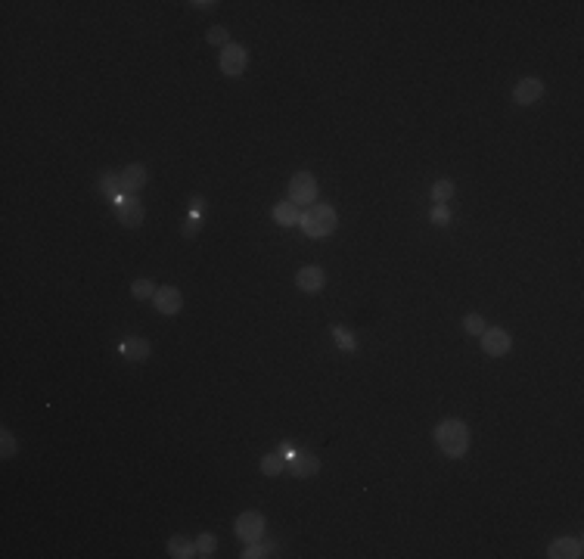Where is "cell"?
Segmentation results:
<instances>
[{"label": "cell", "instance_id": "cell-24", "mask_svg": "<svg viewBox=\"0 0 584 559\" xmlns=\"http://www.w3.org/2000/svg\"><path fill=\"white\" fill-rule=\"evenodd\" d=\"M270 553H274V544H262V541H252V544L246 547V550H242V559H258V556H270Z\"/></svg>", "mask_w": 584, "mask_h": 559}, {"label": "cell", "instance_id": "cell-3", "mask_svg": "<svg viewBox=\"0 0 584 559\" xmlns=\"http://www.w3.org/2000/svg\"><path fill=\"white\" fill-rule=\"evenodd\" d=\"M289 203L292 205H314L317 203V177L311 171H299L289 181Z\"/></svg>", "mask_w": 584, "mask_h": 559}, {"label": "cell", "instance_id": "cell-17", "mask_svg": "<svg viewBox=\"0 0 584 559\" xmlns=\"http://www.w3.org/2000/svg\"><path fill=\"white\" fill-rule=\"evenodd\" d=\"M333 342H336L342 351H355V348H357V339H355V333H351L348 326H342V324H336V326H333Z\"/></svg>", "mask_w": 584, "mask_h": 559}, {"label": "cell", "instance_id": "cell-16", "mask_svg": "<svg viewBox=\"0 0 584 559\" xmlns=\"http://www.w3.org/2000/svg\"><path fill=\"white\" fill-rule=\"evenodd\" d=\"M168 553L175 559H190L196 556V541L187 538V534H175V538H168Z\"/></svg>", "mask_w": 584, "mask_h": 559}, {"label": "cell", "instance_id": "cell-6", "mask_svg": "<svg viewBox=\"0 0 584 559\" xmlns=\"http://www.w3.org/2000/svg\"><path fill=\"white\" fill-rule=\"evenodd\" d=\"M218 66H221L224 75L236 78V75H242L249 66V50L242 47V44H227V47L221 50V56H218Z\"/></svg>", "mask_w": 584, "mask_h": 559}, {"label": "cell", "instance_id": "cell-4", "mask_svg": "<svg viewBox=\"0 0 584 559\" xmlns=\"http://www.w3.org/2000/svg\"><path fill=\"white\" fill-rule=\"evenodd\" d=\"M264 528H268V522H264V516L258 510H246L242 516H236V522H233V532H236V538H240L242 544L262 541Z\"/></svg>", "mask_w": 584, "mask_h": 559}, {"label": "cell", "instance_id": "cell-9", "mask_svg": "<svg viewBox=\"0 0 584 559\" xmlns=\"http://www.w3.org/2000/svg\"><path fill=\"white\" fill-rule=\"evenodd\" d=\"M118 177H121V196H134V193H140V190L147 187L149 171H147V165L134 162V165H128V168L121 171Z\"/></svg>", "mask_w": 584, "mask_h": 559}, {"label": "cell", "instance_id": "cell-21", "mask_svg": "<svg viewBox=\"0 0 584 559\" xmlns=\"http://www.w3.org/2000/svg\"><path fill=\"white\" fill-rule=\"evenodd\" d=\"M131 296H134L137 302H143V298H153L155 296V283H153V280H147V276H140V280H134V283H131Z\"/></svg>", "mask_w": 584, "mask_h": 559}, {"label": "cell", "instance_id": "cell-13", "mask_svg": "<svg viewBox=\"0 0 584 559\" xmlns=\"http://www.w3.org/2000/svg\"><path fill=\"white\" fill-rule=\"evenodd\" d=\"M289 469H292V476L296 478H311V476L320 472V460H317L314 454H308V451H296V457H292Z\"/></svg>", "mask_w": 584, "mask_h": 559}, {"label": "cell", "instance_id": "cell-11", "mask_svg": "<svg viewBox=\"0 0 584 559\" xmlns=\"http://www.w3.org/2000/svg\"><path fill=\"white\" fill-rule=\"evenodd\" d=\"M323 283H327V274H323V268H317V264H308V268H302L296 274V286L302 292H320Z\"/></svg>", "mask_w": 584, "mask_h": 559}, {"label": "cell", "instance_id": "cell-7", "mask_svg": "<svg viewBox=\"0 0 584 559\" xmlns=\"http://www.w3.org/2000/svg\"><path fill=\"white\" fill-rule=\"evenodd\" d=\"M513 348V339L507 330H500V326H488V330L482 333V351L491 357H504L507 351Z\"/></svg>", "mask_w": 584, "mask_h": 559}, {"label": "cell", "instance_id": "cell-30", "mask_svg": "<svg viewBox=\"0 0 584 559\" xmlns=\"http://www.w3.org/2000/svg\"><path fill=\"white\" fill-rule=\"evenodd\" d=\"M280 454H283L286 460H292V457H296V447H292V445H283V447H280Z\"/></svg>", "mask_w": 584, "mask_h": 559}, {"label": "cell", "instance_id": "cell-22", "mask_svg": "<svg viewBox=\"0 0 584 559\" xmlns=\"http://www.w3.org/2000/svg\"><path fill=\"white\" fill-rule=\"evenodd\" d=\"M464 330H466V336H482V333L488 330V324H485L482 314H466L464 317Z\"/></svg>", "mask_w": 584, "mask_h": 559}, {"label": "cell", "instance_id": "cell-20", "mask_svg": "<svg viewBox=\"0 0 584 559\" xmlns=\"http://www.w3.org/2000/svg\"><path fill=\"white\" fill-rule=\"evenodd\" d=\"M100 190L109 196V199H118V196H121V177L115 174V171H106V174H103V181H100Z\"/></svg>", "mask_w": 584, "mask_h": 559}, {"label": "cell", "instance_id": "cell-15", "mask_svg": "<svg viewBox=\"0 0 584 559\" xmlns=\"http://www.w3.org/2000/svg\"><path fill=\"white\" fill-rule=\"evenodd\" d=\"M274 221L280 224V227H296V224H302V211H299V205H292V203H277L274 205Z\"/></svg>", "mask_w": 584, "mask_h": 559}, {"label": "cell", "instance_id": "cell-14", "mask_svg": "<svg viewBox=\"0 0 584 559\" xmlns=\"http://www.w3.org/2000/svg\"><path fill=\"white\" fill-rule=\"evenodd\" d=\"M118 354H125L128 361L140 364V361H147V357H149V342L143 336H128V339H121Z\"/></svg>", "mask_w": 584, "mask_h": 559}, {"label": "cell", "instance_id": "cell-28", "mask_svg": "<svg viewBox=\"0 0 584 559\" xmlns=\"http://www.w3.org/2000/svg\"><path fill=\"white\" fill-rule=\"evenodd\" d=\"M199 233V218H190V221H183V236H187V239H193V236Z\"/></svg>", "mask_w": 584, "mask_h": 559}, {"label": "cell", "instance_id": "cell-10", "mask_svg": "<svg viewBox=\"0 0 584 559\" xmlns=\"http://www.w3.org/2000/svg\"><path fill=\"white\" fill-rule=\"evenodd\" d=\"M544 96V81L541 78H522V81L516 84V90H513V103L516 106H531V103H537Z\"/></svg>", "mask_w": 584, "mask_h": 559}, {"label": "cell", "instance_id": "cell-27", "mask_svg": "<svg viewBox=\"0 0 584 559\" xmlns=\"http://www.w3.org/2000/svg\"><path fill=\"white\" fill-rule=\"evenodd\" d=\"M16 454V438L10 429H3V457H13Z\"/></svg>", "mask_w": 584, "mask_h": 559}, {"label": "cell", "instance_id": "cell-31", "mask_svg": "<svg viewBox=\"0 0 584 559\" xmlns=\"http://www.w3.org/2000/svg\"><path fill=\"white\" fill-rule=\"evenodd\" d=\"M190 7H199V10H208V7H218V3H212V0H196V3H190Z\"/></svg>", "mask_w": 584, "mask_h": 559}, {"label": "cell", "instance_id": "cell-12", "mask_svg": "<svg viewBox=\"0 0 584 559\" xmlns=\"http://www.w3.org/2000/svg\"><path fill=\"white\" fill-rule=\"evenodd\" d=\"M547 556L550 559H578V556H584V547L578 538H559L547 547Z\"/></svg>", "mask_w": 584, "mask_h": 559}, {"label": "cell", "instance_id": "cell-23", "mask_svg": "<svg viewBox=\"0 0 584 559\" xmlns=\"http://www.w3.org/2000/svg\"><path fill=\"white\" fill-rule=\"evenodd\" d=\"M218 550V538L215 534H199V538H196V556H212V553Z\"/></svg>", "mask_w": 584, "mask_h": 559}, {"label": "cell", "instance_id": "cell-25", "mask_svg": "<svg viewBox=\"0 0 584 559\" xmlns=\"http://www.w3.org/2000/svg\"><path fill=\"white\" fill-rule=\"evenodd\" d=\"M205 41L208 44H215V47H227L230 44V34H227V28H221V25H215V28H208L205 31Z\"/></svg>", "mask_w": 584, "mask_h": 559}, {"label": "cell", "instance_id": "cell-1", "mask_svg": "<svg viewBox=\"0 0 584 559\" xmlns=\"http://www.w3.org/2000/svg\"><path fill=\"white\" fill-rule=\"evenodd\" d=\"M435 445L442 447V454L448 457H464L470 451V426L464 419H442L435 426Z\"/></svg>", "mask_w": 584, "mask_h": 559}, {"label": "cell", "instance_id": "cell-19", "mask_svg": "<svg viewBox=\"0 0 584 559\" xmlns=\"http://www.w3.org/2000/svg\"><path fill=\"white\" fill-rule=\"evenodd\" d=\"M454 196V181H448V177H442V181L432 183V199H435V205H444Z\"/></svg>", "mask_w": 584, "mask_h": 559}, {"label": "cell", "instance_id": "cell-2", "mask_svg": "<svg viewBox=\"0 0 584 559\" xmlns=\"http://www.w3.org/2000/svg\"><path fill=\"white\" fill-rule=\"evenodd\" d=\"M336 224H339V215L329 203H314L302 211V230L311 239H327L336 230Z\"/></svg>", "mask_w": 584, "mask_h": 559}, {"label": "cell", "instance_id": "cell-8", "mask_svg": "<svg viewBox=\"0 0 584 559\" xmlns=\"http://www.w3.org/2000/svg\"><path fill=\"white\" fill-rule=\"evenodd\" d=\"M153 302H155V311L165 314V317H175L177 311L183 308V296H181L177 286H159L155 296H153Z\"/></svg>", "mask_w": 584, "mask_h": 559}, {"label": "cell", "instance_id": "cell-5", "mask_svg": "<svg viewBox=\"0 0 584 559\" xmlns=\"http://www.w3.org/2000/svg\"><path fill=\"white\" fill-rule=\"evenodd\" d=\"M112 211L118 218V224H125V227H140L143 218H147V209L137 203L134 196H118V199H112Z\"/></svg>", "mask_w": 584, "mask_h": 559}, {"label": "cell", "instance_id": "cell-26", "mask_svg": "<svg viewBox=\"0 0 584 559\" xmlns=\"http://www.w3.org/2000/svg\"><path fill=\"white\" fill-rule=\"evenodd\" d=\"M429 221H432V224H438V227L450 224V209H448V205H435V209L429 211Z\"/></svg>", "mask_w": 584, "mask_h": 559}, {"label": "cell", "instance_id": "cell-18", "mask_svg": "<svg viewBox=\"0 0 584 559\" xmlns=\"http://www.w3.org/2000/svg\"><path fill=\"white\" fill-rule=\"evenodd\" d=\"M283 469H286V457H283L280 451L264 454V457H262V472H264V476H280Z\"/></svg>", "mask_w": 584, "mask_h": 559}, {"label": "cell", "instance_id": "cell-29", "mask_svg": "<svg viewBox=\"0 0 584 559\" xmlns=\"http://www.w3.org/2000/svg\"><path fill=\"white\" fill-rule=\"evenodd\" d=\"M190 205H193V215L199 218V211L205 209V199H202V196H193V199H190Z\"/></svg>", "mask_w": 584, "mask_h": 559}]
</instances>
